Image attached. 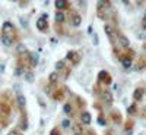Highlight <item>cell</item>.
Instances as JSON below:
<instances>
[{
	"label": "cell",
	"instance_id": "12",
	"mask_svg": "<svg viewBox=\"0 0 146 135\" xmlns=\"http://www.w3.org/2000/svg\"><path fill=\"white\" fill-rule=\"evenodd\" d=\"M54 7L57 9V12L70 10V2H69V0H56V2H54Z\"/></svg>",
	"mask_w": 146,
	"mask_h": 135
},
{
	"label": "cell",
	"instance_id": "21",
	"mask_svg": "<svg viewBox=\"0 0 146 135\" xmlns=\"http://www.w3.org/2000/svg\"><path fill=\"white\" fill-rule=\"evenodd\" d=\"M29 65H31V69L36 66V63H38V54L36 53H29Z\"/></svg>",
	"mask_w": 146,
	"mask_h": 135
},
{
	"label": "cell",
	"instance_id": "26",
	"mask_svg": "<svg viewBox=\"0 0 146 135\" xmlns=\"http://www.w3.org/2000/svg\"><path fill=\"white\" fill-rule=\"evenodd\" d=\"M133 125H135V124H133V120L129 119L126 124H124V131H126V132H130V131L133 129Z\"/></svg>",
	"mask_w": 146,
	"mask_h": 135
},
{
	"label": "cell",
	"instance_id": "16",
	"mask_svg": "<svg viewBox=\"0 0 146 135\" xmlns=\"http://www.w3.org/2000/svg\"><path fill=\"white\" fill-rule=\"evenodd\" d=\"M80 122L83 125H91V122H92L91 113L86 112V110H82V112H80Z\"/></svg>",
	"mask_w": 146,
	"mask_h": 135
},
{
	"label": "cell",
	"instance_id": "6",
	"mask_svg": "<svg viewBox=\"0 0 146 135\" xmlns=\"http://www.w3.org/2000/svg\"><path fill=\"white\" fill-rule=\"evenodd\" d=\"M67 21H69V24H70L72 27H79L80 24H82V16L78 13L76 10L70 9L69 10V15H67Z\"/></svg>",
	"mask_w": 146,
	"mask_h": 135
},
{
	"label": "cell",
	"instance_id": "2",
	"mask_svg": "<svg viewBox=\"0 0 146 135\" xmlns=\"http://www.w3.org/2000/svg\"><path fill=\"white\" fill-rule=\"evenodd\" d=\"M113 3L108 2V0H101V2L96 3V15H98L102 21H108L111 19L113 15Z\"/></svg>",
	"mask_w": 146,
	"mask_h": 135
},
{
	"label": "cell",
	"instance_id": "20",
	"mask_svg": "<svg viewBox=\"0 0 146 135\" xmlns=\"http://www.w3.org/2000/svg\"><path fill=\"white\" fill-rule=\"evenodd\" d=\"M16 101H18V106L21 109V112H22V110H25V97H23V94L19 93V91L16 94Z\"/></svg>",
	"mask_w": 146,
	"mask_h": 135
},
{
	"label": "cell",
	"instance_id": "10",
	"mask_svg": "<svg viewBox=\"0 0 146 135\" xmlns=\"http://www.w3.org/2000/svg\"><path fill=\"white\" fill-rule=\"evenodd\" d=\"M66 90L67 88H64V87H58V88H56L51 93V97H53L56 101H63L66 99Z\"/></svg>",
	"mask_w": 146,
	"mask_h": 135
},
{
	"label": "cell",
	"instance_id": "5",
	"mask_svg": "<svg viewBox=\"0 0 146 135\" xmlns=\"http://www.w3.org/2000/svg\"><path fill=\"white\" fill-rule=\"evenodd\" d=\"M104 31H105V34H107V37H108L110 43H111V44L115 47V44H117V31H118V28H117L115 25H111V24H105Z\"/></svg>",
	"mask_w": 146,
	"mask_h": 135
},
{
	"label": "cell",
	"instance_id": "36",
	"mask_svg": "<svg viewBox=\"0 0 146 135\" xmlns=\"http://www.w3.org/2000/svg\"><path fill=\"white\" fill-rule=\"evenodd\" d=\"M143 48H145V50H146V43H145V44H143Z\"/></svg>",
	"mask_w": 146,
	"mask_h": 135
},
{
	"label": "cell",
	"instance_id": "30",
	"mask_svg": "<svg viewBox=\"0 0 146 135\" xmlns=\"http://www.w3.org/2000/svg\"><path fill=\"white\" fill-rule=\"evenodd\" d=\"M50 135H62V132H60L58 128H53V129L50 131Z\"/></svg>",
	"mask_w": 146,
	"mask_h": 135
},
{
	"label": "cell",
	"instance_id": "4",
	"mask_svg": "<svg viewBox=\"0 0 146 135\" xmlns=\"http://www.w3.org/2000/svg\"><path fill=\"white\" fill-rule=\"evenodd\" d=\"M133 59H135V50H131V48H126L118 56V60L121 62L124 69H130L133 66Z\"/></svg>",
	"mask_w": 146,
	"mask_h": 135
},
{
	"label": "cell",
	"instance_id": "35",
	"mask_svg": "<svg viewBox=\"0 0 146 135\" xmlns=\"http://www.w3.org/2000/svg\"><path fill=\"white\" fill-rule=\"evenodd\" d=\"M142 27H143V28L146 30V15L143 16V21H142Z\"/></svg>",
	"mask_w": 146,
	"mask_h": 135
},
{
	"label": "cell",
	"instance_id": "32",
	"mask_svg": "<svg viewBox=\"0 0 146 135\" xmlns=\"http://www.w3.org/2000/svg\"><path fill=\"white\" fill-rule=\"evenodd\" d=\"M27 81L28 82H32L34 81V75H32L31 72H27Z\"/></svg>",
	"mask_w": 146,
	"mask_h": 135
},
{
	"label": "cell",
	"instance_id": "13",
	"mask_svg": "<svg viewBox=\"0 0 146 135\" xmlns=\"http://www.w3.org/2000/svg\"><path fill=\"white\" fill-rule=\"evenodd\" d=\"M19 129H21V131H27V129H28V116H27V110H22V112H21Z\"/></svg>",
	"mask_w": 146,
	"mask_h": 135
},
{
	"label": "cell",
	"instance_id": "7",
	"mask_svg": "<svg viewBox=\"0 0 146 135\" xmlns=\"http://www.w3.org/2000/svg\"><path fill=\"white\" fill-rule=\"evenodd\" d=\"M98 84H102V85H111L113 84V77L110 75V72L101 71L98 73Z\"/></svg>",
	"mask_w": 146,
	"mask_h": 135
},
{
	"label": "cell",
	"instance_id": "11",
	"mask_svg": "<svg viewBox=\"0 0 146 135\" xmlns=\"http://www.w3.org/2000/svg\"><path fill=\"white\" fill-rule=\"evenodd\" d=\"M117 44H120L121 48H129V44H130L129 38H127V37L121 32L120 30L117 31Z\"/></svg>",
	"mask_w": 146,
	"mask_h": 135
},
{
	"label": "cell",
	"instance_id": "15",
	"mask_svg": "<svg viewBox=\"0 0 146 135\" xmlns=\"http://www.w3.org/2000/svg\"><path fill=\"white\" fill-rule=\"evenodd\" d=\"M110 118H111V120L114 122V124H123V116H121L120 110H117V109L111 110V113H110Z\"/></svg>",
	"mask_w": 146,
	"mask_h": 135
},
{
	"label": "cell",
	"instance_id": "29",
	"mask_svg": "<svg viewBox=\"0 0 146 135\" xmlns=\"http://www.w3.org/2000/svg\"><path fill=\"white\" fill-rule=\"evenodd\" d=\"M56 31H57V34H60V35H64V34H66L64 30H63V27H62V25H57V24H56Z\"/></svg>",
	"mask_w": 146,
	"mask_h": 135
},
{
	"label": "cell",
	"instance_id": "27",
	"mask_svg": "<svg viewBox=\"0 0 146 135\" xmlns=\"http://www.w3.org/2000/svg\"><path fill=\"white\" fill-rule=\"evenodd\" d=\"M85 104H86V103H85V100L82 99V97H76V106H78V109H82V107H85Z\"/></svg>",
	"mask_w": 146,
	"mask_h": 135
},
{
	"label": "cell",
	"instance_id": "3",
	"mask_svg": "<svg viewBox=\"0 0 146 135\" xmlns=\"http://www.w3.org/2000/svg\"><path fill=\"white\" fill-rule=\"evenodd\" d=\"M10 116H12V106L3 100H0V124H2L3 128L7 126Z\"/></svg>",
	"mask_w": 146,
	"mask_h": 135
},
{
	"label": "cell",
	"instance_id": "28",
	"mask_svg": "<svg viewBox=\"0 0 146 135\" xmlns=\"http://www.w3.org/2000/svg\"><path fill=\"white\" fill-rule=\"evenodd\" d=\"M98 124L100 125H105V118H104L102 112H100V115H98Z\"/></svg>",
	"mask_w": 146,
	"mask_h": 135
},
{
	"label": "cell",
	"instance_id": "25",
	"mask_svg": "<svg viewBox=\"0 0 146 135\" xmlns=\"http://www.w3.org/2000/svg\"><path fill=\"white\" fill-rule=\"evenodd\" d=\"M136 113H137V104L133 103V104L129 107V115H130V116H135Z\"/></svg>",
	"mask_w": 146,
	"mask_h": 135
},
{
	"label": "cell",
	"instance_id": "33",
	"mask_svg": "<svg viewBox=\"0 0 146 135\" xmlns=\"http://www.w3.org/2000/svg\"><path fill=\"white\" fill-rule=\"evenodd\" d=\"M62 125H63L64 128H70V126H72V125H70V120H69V119H64Z\"/></svg>",
	"mask_w": 146,
	"mask_h": 135
},
{
	"label": "cell",
	"instance_id": "22",
	"mask_svg": "<svg viewBox=\"0 0 146 135\" xmlns=\"http://www.w3.org/2000/svg\"><path fill=\"white\" fill-rule=\"evenodd\" d=\"M63 110H64V113H66L67 116H73V115H75V112H73V106H72V103H69V101L64 104Z\"/></svg>",
	"mask_w": 146,
	"mask_h": 135
},
{
	"label": "cell",
	"instance_id": "19",
	"mask_svg": "<svg viewBox=\"0 0 146 135\" xmlns=\"http://www.w3.org/2000/svg\"><path fill=\"white\" fill-rule=\"evenodd\" d=\"M70 128H72V134L73 135H83V128H82L80 124H78V122H75Z\"/></svg>",
	"mask_w": 146,
	"mask_h": 135
},
{
	"label": "cell",
	"instance_id": "17",
	"mask_svg": "<svg viewBox=\"0 0 146 135\" xmlns=\"http://www.w3.org/2000/svg\"><path fill=\"white\" fill-rule=\"evenodd\" d=\"M143 94H145V88H142V87H139L133 91V100H135V103H137L143 99Z\"/></svg>",
	"mask_w": 146,
	"mask_h": 135
},
{
	"label": "cell",
	"instance_id": "31",
	"mask_svg": "<svg viewBox=\"0 0 146 135\" xmlns=\"http://www.w3.org/2000/svg\"><path fill=\"white\" fill-rule=\"evenodd\" d=\"M69 73H70V69H69V68H64V69L62 71V75H63V78H67V77H69Z\"/></svg>",
	"mask_w": 146,
	"mask_h": 135
},
{
	"label": "cell",
	"instance_id": "9",
	"mask_svg": "<svg viewBox=\"0 0 146 135\" xmlns=\"http://www.w3.org/2000/svg\"><path fill=\"white\" fill-rule=\"evenodd\" d=\"M66 59H67V60H70V62H72V65H73V66H76V65H79V63H80V60H82V54H80L79 52H75V50H70V52L67 53Z\"/></svg>",
	"mask_w": 146,
	"mask_h": 135
},
{
	"label": "cell",
	"instance_id": "34",
	"mask_svg": "<svg viewBox=\"0 0 146 135\" xmlns=\"http://www.w3.org/2000/svg\"><path fill=\"white\" fill-rule=\"evenodd\" d=\"M7 135H21L19 134V131L18 129H12V131H9V134Z\"/></svg>",
	"mask_w": 146,
	"mask_h": 135
},
{
	"label": "cell",
	"instance_id": "23",
	"mask_svg": "<svg viewBox=\"0 0 146 135\" xmlns=\"http://www.w3.org/2000/svg\"><path fill=\"white\" fill-rule=\"evenodd\" d=\"M57 79H58V72H51L50 77H48V81H50V84H54V85H56Z\"/></svg>",
	"mask_w": 146,
	"mask_h": 135
},
{
	"label": "cell",
	"instance_id": "24",
	"mask_svg": "<svg viewBox=\"0 0 146 135\" xmlns=\"http://www.w3.org/2000/svg\"><path fill=\"white\" fill-rule=\"evenodd\" d=\"M66 68V63H64V60H58V62L56 63V72H62L63 69Z\"/></svg>",
	"mask_w": 146,
	"mask_h": 135
},
{
	"label": "cell",
	"instance_id": "1",
	"mask_svg": "<svg viewBox=\"0 0 146 135\" xmlns=\"http://www.w3.org/2000/svg\"><path fill=\"white\" fill-rule=\"evenodd\" d=\"M18 40H19V34H18L16 27H15L10 21H6L3 25H2V32H0V41H2L5 46L10 47V46H13Z\"/></svg>",
	"mask_w": 146,
	"mask_h": 135
},
{
	"label": "cell",
	"instance_id": "8",
	"mask_svg": "<svg viewBox=\"0 0 146 135\" xmlns=\"http://www.w3.org/2000/svg\"><path fill=\"white\" fill-rule=\"evenodd\" d=\"M100 100H101L104 104L110 106V104H113V101H114V95H113V93L110 91V90H104V91H101V94H100Z\"/></svg>",
	"mask_w": 146,
	"mask_h": 135
},
{
	"label": "cell",
	"instance_id": "14",
	"mask_svg": "<svg viewBox=\"0 0 146 135\" xmlns=\"http://www.w3.org/2000/svg\"><path fill=\"white\" fill-rule=\"evenodd\" d=\"M36 28L41 32H48V22H47L45 16H41L40 19H36Z\"/></svg>",
	"mask_w": 146,
	"mask_h": 135
},
{
	"label": "cell",
	"instance_id": "18",
	"mask_svg": "<svg viewBox=\"0 0 146 135\" xmlns=\"http://www.w3.org/2000/svg\"><path fill=\"white\" fill-rule=\"evenodd\" d=\"M54 19H56V24H57V25H62V24H64V22H66L67 16H66L64 12H57L56 16H54Z\"/></svg>",
	"mask_w": 146,
	"mask_h": 135
}]
</instances>
